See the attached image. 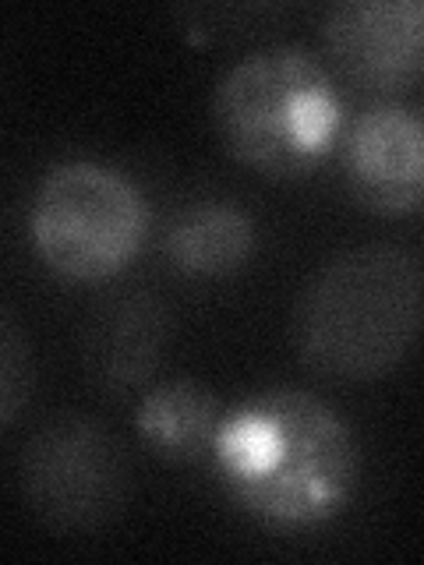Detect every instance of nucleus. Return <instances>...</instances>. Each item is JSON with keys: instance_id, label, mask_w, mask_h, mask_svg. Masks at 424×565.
Returning a JSON list of instances; mask_svg holds the SVG:
<instances>
[{"instance_id": "3", "label": "nucleus", "mask_w": 424, "mask_h": 565, "mask_svg": "<svg viewBox=\"0 0 424 565\" xmlns=\"http://www.w3.org/2000/svg\"><path fill=\"white\" fill-rule=\"evenodd\" d=\"M258 406L273 420V456L258 477L234 484L237 499L279 526L326 520L358 481L353 435L326 403L297 388L262 396Z\"/></svg>"}, {"instance_id": "6", "label": "nucleus", "mask_w": 424, "mask_h": 565, "mask_svg": "<svg viewBox=\"0 0 424 565\" xmlns=\"http://www.w3.org/2000/svg\"><path fill=\"white\" fill-rule=\"evenodd\" d=\"M340 75L368 93H403L424 67V8L417 0H347L322 22Z\"/></svg>"}, {"instance_id": "8", "label": "nucleus", "mask_w": 424, "mask_h": 565, "mask_svg": "<svg viewBox=\"0 0 424 565\" xmlns=\"http://www.w3.org/2000/svg\"><path fill=\"white\" fill-rule=\"evenodd\" d=\"M350 188L371 212L406 216L424 194V131L414 110L375 106L350 131L347 146Z\"/></svg>"}, {"instance_id": "9", "label": "nucleus", "mask_w": 424, "mask_h": 565, "mask_svg": "<svg viewBox=\"0 0 424 565\" xmlns=\"http://www.w3.org/2000/svg\"><path fill=\"white\" fill-rule=\"evenodd\" d=\"M255 226L237 205L202 202L184 209L167 234V255L191 276H230L252 258Z\"/></svg>"}, {"instance_id": "4", "label": "nucleus", "mask_w": 424, "mask_h": 565, "mask_svg": "<svg viewBox=\"0 0 424 565\" xmlns=\"http://www.w3.org/2000/svg\"><path fill=\"white\" fill-rule=\"evenodd\" d=\"M146 202L131 181L99 163L53 167L32 202L35 252L64 279L93 282L120 273L146 237Z\"/></svg>"}, {"instance_id": "7", "label": "nucleus", "mask_w": 424, "mask_h": 565, "mask_svg": "<svg viewBox=\"0 0 424 565\" xmlns=\"http://www.w3.org/2000/svg\"><path fill=\"white\" fill-rule=\"evenodd\" d=\"M170 335L173 315L163 297L141 287L114 290L99 300L85 322V375L106 396H131L156 375L159 361L167 358Z\"/></svg>"}, {"instance_id": "2", "label": "nucleus", "mask_w": 424, "mask_h": 565, "mask_svg": "<svg viewBox=\"0 0 424 565\" xmlns=\"http://www.w3.org/2000/svg\"><path fill=\"white\" fill-rule=\"evenodd\" d=\"M212 117L237 163L273 181H290L329 149L340 128V99L308 50L265 46L226 71Z\"/></svg>"}, {"instance_id": "10", "label": "nucleus", "mask_w": 424, "mask_h": 565, "mask_svg": "<svg viewBox=\"0 0 424 565\" xmlns=\"http://www.w3.org/2000/svg\"><path fill=\"white\" fill-rule=\"evenodd\" d=\"M216 420L220 399L212 396V388L188 379L152 388L138 411V424L152 446L173 456L199 452L216 431Z\"/></svg>"}, {"instance_id": "1", "label": "nucleus", "mask_w": 424, "mask_h": 565, "mask_svg": "<svg viewBox=\"0 0 424 565\" xmlns=\"http://www.w3.org/2000/svg\"><path fill=\"white\" fill-rule=\"evenodd\" d=\"M421 287V262L400 244L371 241L332 255L297 300L300 361L343 382L389 375L417 340Z\"/></svg>"}, {"instance_id": "11", "label": "nucleus", "mask_w": 424, "mask_h": 565, "mask_svg": "<svg viewBox=\"0 0 424 565\" xmlns=\"http://www.w3.org/2000/svg\"><path fill=\"white\" fill-rule=\"evenodd\" d=\"M35 388V361L32 343L18 318L0 308V431L22 417Z\"/></svg>"}, {"instance_id": "5", "label": "nucleus", "mask_w": 424, "mask_h": 565, "mask_svg": "<svg viewBox=\"0 0 424 565\" xmlns=\"http://www.w3.org/2000/svg\"><path fill=\"white\" fill-rule=\"evenodd\" d=\"M18 481L40 523L57 534H93L128 505L131 463L96 417L61 414L29 438Z\"/></svg>"}]
</instances>
